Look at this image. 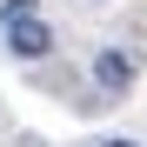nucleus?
<instances>
[{
	"label": "nucleus",
	"instance_id": "nucleus-5",
	"mask_svg": "<svg viewBox=\"0 0 147 147\" xmlns=\"http://www.w3.org/2000/svg\"><path fill=\"white\" fill-rule=\"evenodd\" d=\"M94 7H107V0H94Z\"/></svg>",
	"mask_w": 147,
	"mask_h": 147
},
{
	"label": "nucleus",
	"instance_id": "nucleus-4",
	"mask_svg": "<svg viewBox=\"0 0 147 147\" xmlns=\"http://www.w3.org/2000/svg\"><path fill=\"white\" fill-rule=\"evenodd\" d=\"M100 147H140V140H120V134H114V140H100Z\"/></svg>",
	"mask_w": 147,
	"mask_h": 147
},
{
	"label": "nucleus",
	"instance_id": "nucleus-1",
	"mask_svg": "<svg viewBox=\"0 0 147 147\" xmlns=\"http://www.w3.org/2000/svg\"><path fill=\"white\" fill-rule=\"evenodd\" d=\"M87 80L94 94L114 107V100H127L134 80H140V60H134V47H94V60H87Z\"/></svg>",
	"mask_w": 147,
	"mask_h": 147
},
{
	"label": "nucleus",
	"instance_id": "nucleus-2",
	"mask_svg": "<svg viewBox=\"0 0 147 147\" xmlns=\"http://www.w3.org/2000/svg\"><path fill=\"white\" fill-rule=\"evenodd\" d=\"M0 40H7V54H13V60H47V54H54V27H47L40 13L13 20V27H0Z\"/></svg>",
	"mask_w": 147,
	"mask_h": 147
},
{
	"label": "nucleus",
	"instance_id": "nucleus-3",
	"mask_svg": "<svg viewBox=\"0 0 147 147\" xmlns=\"http://www.w3.org/2000/svg\"><path fill=\"white\" fill-rule=\"evenodd\" d=\"M27 13H40V0H0V27H13V20H27Z\"/></svg>",
	"mask_w": 147,
	"mask_h": 147
}]
</instances>
